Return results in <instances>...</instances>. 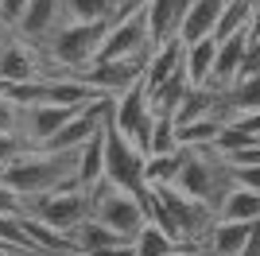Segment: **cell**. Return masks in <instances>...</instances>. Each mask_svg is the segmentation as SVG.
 I'll return each mask as SVG.
<instances>
[{
	"label": "cell",
	"instance_id": "1",
	"mask_svg": "<svg viewBox=\"0 0 260 256\" xmlns=\"http://www.w3.org/2000/svg\"><path fill=\"white\" fill-rule=\"evenodd\" d=\"M0 182H8L23 202H31L39 194H54L62 186H74L78 182V151L31 148V151H23L16 163H8L0 171Z\"/></svg>",
	"mask_w": 260,
	"mask_h": 256
},
{
	"label": "cell",
	"instance_id": "2",
	"mask_svg": "<svg viewBox=\"0 0 260 256\" xmlns=\"http://www.w3.org/2000/svg\"><path fill=\"white\" fill-rule=\"evenodd\" d=\"M229 186H233L229 163L214 148H183V167H179V179H175V190L179 194L198 198V202L217 210V202H221V194Z\"/></svg>",
	"mask_w": 260,
	"mask_h": 256
},
{
	"label": "cell",
	"instance_id": "3",
	"mask_svg": "<svg viewBox=\"0 0 260 256\" xmlns=\"http://www.w3.org/2000/svg\"><path fill=\"white\" fill-rule=\"evenodd\" d=\"M89 202H93V221H101L105 229H113L117 237L132 241L148 225V210L136 194L128 190H117L113 182L101 179L98 186H89Z\"/></svg>",
	"mask_w": 260,
	"mask_h": 256
},
{
	"label": "cell",
	"instance_id": "4",
	"mask_svg": "<svg viewBox=\"0 0 260 256\" xmlns=\"http://www.w3.org/2000/svg\"><path fill=\"white\" fill-rule=\"evenodd\" d=\"M27 213H31L35 221L51 225V229H58V233H74L82 221H89L93 217V202H89V190L86 186H62V190L54 194H39V198H31L27 202Z\"/></svg>",
	"mask_w": 260,
	"mask_h": 256
},
{
	"label": "cell",
	"instance_id": "5",
	"mask_svg": "<svg viewBox=\"0 0 260 256\" xmlns=\"http://www.w3.org/2000/svg\"><path fill=\"white\" fill-rule=\"evenodd\" d=\"M144 159L148 155L128 136H120L117 128L105 124V182H113L117 190H128L136 198H144L148 194V186H144Z\"/></svg>",
	"mask_w": 260,
	"mask_h": 256
},
{
	"label": "cell",
	"instance_id": "6",
	"mask_svg": "<svg viewBox=\"0 0 260 256\" xmlns=\"http://www.w3.org/2000/svg\"><path fill=\"white\" fill-rule=\"evenodd\" d=\"M144 54H152V31H148V16L140 4L109 23L98 58H144Z\"/></svg>",
	"mask_w": 260,
	"mask_h": 256
},
{
	"label": "cell",
	"instance_id": "7",
	"mask_svg": "<svg viewBox=\"0 0 260 256\" xmlns=\"http://www.w3.org/2000/svg\"><path fill=\"white\" fill-rule=\"evenodd\" d=\"M144 66H148V54L144 58H98V62L82 70V82H89L101 97H120L124 89H132L136 82H144Z\"/></svg>",
	"mask_w": 260,
	"mask_h": 256
},
{
	"label": "cell",
	"instance_id": "8",
	"mask_svg": "<svg viewBox=\"0 0 260 256\" xmlns=\"http://www.w3.org/2000/svg\"><path fill=\"white\" fill-rule=\"evenodd\" d=\"M62 23H66L62 0H31V4L23 8V16L16 20L12 35H16V39H23V43H31V47H43V43L51 39Z\"/></svg>",
	"mask_w": 260,
	"mask_h": 256
},
{
	"label": "cell",
	"instance_id": "9",
	"mask_svg": "<svg viewBox=\"0 0 260 256\" xmlns=\"http://www.w3.org/2000/svg\"><path fill=\"white\" fill-rule=\"evenodd\" d=\"M20 109H23L20 136L27 140L31 148H47V140H51L70 117H78L86 105H82V109H74V105H20Z\"/></svg>",
	"mask_w": 260,
	"mask_h": 256
},
{
	"label": "cell",
	"instance_id": "10",
	"mask_svg": "<svg viewBox=\"0 0 260 256\" xmlns=\"http://www.w3.org/2000/svg\"><path fill=\"white\" fill-rule=\"evenodd\" d=\"M35 78H43V54H39V47H31V43L12 35L0 47V82L23 85V82H35Z\"/></svg>",
	"mask_w": 260,
	"mask_h": 256
},
{
	"label": "cell",
	"instance_id": "11",
	"mask_svg": "<svg viewBox=\"0 0 260 256\" xmlns=\"http://www.w3.org/2000/svg\"><path fill=\"white\" fill-rule=\"evenodd\" d=\"M225 4H229V0H190L186 16L179 20V31H175V39L183 43V47H190V43H202V39H214L217 20H221Z\"/></svg>",
	"mask_w": 260,
	"mask_h": 256
},
{
	"label": "cell",
	"instance_id": "12",
	"mask_svg": "<svg viewBox=\"0 0 260 256\" xmlns=\"http://www.w3.org/2000/svg\"><path fill=\"white\" fill-rule=\"evenodd\" d=\"M245 47H249V31H237L229 39L217 43V58H214V78H210L206 89L225 93L229 85L241 78V62H245Z\"/></svg>",
	"mask_w": 260,
	"mask_h": 256
},
{
	"label": "cell",
	"instance_id": "13",
	"mask_svg": "<svg viewBox=\"0 0 260 256\" xmlns=\"http://www.w3.org/2000/svg\"><path fill=\"white\" fill-rule=\"evenodd\" d=\"M183 70V43L179 39H167L159 43V47H152V54H148V66H144V89L148 93H155L167 78H175Z\"/></svg>",
	"mask_w": 260,
	"mask_h": 256
},
{
	"label": "cell",
	"instance_id": "14",
	"mask_svg": "<svg viewBox=\"0 0 260 256\" xmlns=\"http://www.w3.org/2000/svg\"><path fill=\"white\" fill-rule=\"evenodd\" d=\"M260 217V194L245 186H229L217 202V221H256Z\"/></svg>",
	"mask_w": 260,
	"mask_h": 256
},
{
	"label": "cell",
	"instance_id": "15",
	"mask_svg": "<svg viewBox=\"0 0 260 256\" xmlns=\"http://www.w3.org/2000/svg\"><path fill=\"white\" fill-rule=\"evenodd\" d=\"M214 58H217V39H202L183 47V70L190 85H210L214 78Z\"/></svg>",
	"mask_w": 260,
	"mask_h": 256
},
{
	"label": "cell",
	"instance_id": "16",
	"mask_svg": "<svg viewBox=\"0 0 260 256\" xmlns=\"http://www.w3.org/2000/svg\"><path fill=\"white\" fill-rule=\"evenodd\" d=\"M249 225L245 221H217L206 237V256H241L245 241H249Z\"/></svg>",
	"mask_w": 260,
	"mask_h": 256
},
{
	"label": "cell",
	"instance_id": "17",
	"mask_svg": "<svg viewBox=\"0 0 260 256\" xmlns=\"http://www.w3.org/2000/svg\"><path fill=\"white\" fill-rule=\"evenodd\" d=\"M101 179H105V128L78 148V182L89 190V186H98Z\"/></svg>",
	"mask_w": 260,
	"mask_h": 256
},
{
	"label": "cell",
	"instance_id": "18",
	"mask_svg": "<svg viewBox=\"0 0 260 256\" xmlns=\"http://www.w3.org/2000/svg\"><path fill=\"white\" fill-rule=\"evenodd\" d=\"M260 109V70L249 78H241L225 89V124L233 117H245V113H256Z\"/></svg>",
	"mask_w": 260,
	"mask_h": 256
},
{
	"label": "cell",
	"instance_id": "19",
	"mask_svg": "<svg viewBox=\"0 0 260 256\" xmlns=\"http://www.w3.org/2000/svg\"><path fill=\"white\" fill-rule=\"evenodd\" d=\"M70 245H74V252L78 256H93V252H101V248H113V245H124V237H117L113 229H105L101 221H82L70 233Z\"/></svg>",
	"mask_w": 260,
	"mask_h": 256
},
{
	"label": "cell",
	"instance_id": "20",
	"mask_svg": "<svg viewBox=\"0 0 260 256\" xmlns=\"http://www.w3.org/2000/svg\"><path fill=\"white\" fill-rule=\"evenodd\" d=\"M179 248H194V245H179L167 229H159L155 221H148L140 233L132 237V256H171Z\"/></svg>",
	"mask_w": 260,
	"mask_h": 256
},
{
	"label": "cell",
	"instance_id": "21",
	"mask_svg": "<svg viewBox=\"0 0 260 256\" xmlns=\"http://www.w3.org/2000/svg\"><path fill=\"white\" fill-rule=\"evenodd\" d=\"M179 167H183V148H179V151H167V155H148V159H144V186H148V190L175 186Z\"/></svg>",
	"mask_w": 260,
	"mask_h": 256
},
{
	"label": "cell",
	"instance_id": "22",
	"mask_svg": "<svg viewBox=\"0 0 260 256\" xmlns=\"http://www.w3.org/2000/svg\"><path fill=\"white\" fill-rule=\"evenodd\" d=\"M167 151H179V124H175L171 113H155L152 140H148V155H167Z\"/></svg>",
	"mask_w": 260,
	"mask_h": 256
},
{
	"label": "cell",
	"instance_id": "23",
	"mask_svg": "<svg viewBox=\"0 0 260 256\" xmlns=\"http://www.w3.org/2000/svg\"><path fill=\"white\" fill-rule=\"evenodd\" d=\"M249 20H252V0H229L225 12H221V20H217V31L214 39H229V35L237 31H249Z\"/></svg>",
	"mask_w": 260,
	"mask_h": 256
},
{
	"label": "cell",
	"instance_id": "24",
	"mask_svg": "<svg viewBox=\"0 0 260 256\" xmlns=\"http://www.w3.org/2000/svg\"><path fill=\"white\" fill-rule=\"evenodd\" d=\"M23 151H31V144H27L20 132H4V136H0V171L8 167V163H16Z\"/></svg>",
	"mask_w": 260,
	"mask_h": 256
},
{
	"label": "cell",
	"instance_id": "25",
	"mask_svg": "<svg viewBox=\"0 0 260 256\" xmlns=\"http://www.w3.org/2000/svg\"><path fill=\"white\" fill-rule=\"evenodd\" d=\"M20 117H23V109L16 105L8 97V89H4V97H0V136H4V132H20Z\"/></svg>",
	"mask_w": 260,
	"mask_h": 256
},
{
	"label": "cell",
	"instance_id": "26",
	"mask_svg": "<svg viewBox=\"0 0 260 256\" xmlns=\"http://www.w3.org/2000/svg\"><path fill=\"white\" fill-rule=\"evenodd\" d=\"M27 213V202L12 190L8 182H0V217H23Z\"/></svg>",
	"mask_w": 260,
	"mask_h": 256
},
{
	"label": "cell",
	"instance_id": "27",
	"mask_svg": "<svg viewBox=\"0 0 260 256\" xmlns=\"http://www.w3.org/2000/svg\"><path fill=\"white\" fill-rule=\"evenodd\" d=\"M229 179H233V186H245V190L260 194V163L256 167H229Z\"/></svg>",
	"mask_w": 260,
	"mask_h": 256
},
{
	"label": "cell",
	"instance_id": "28",
	"mask_svg": "<svg viewBox=\"0 0 260 256\" xmlns=\"http://www.w3.org/2000/svg\"><path fill=\"white\" fill-rule=\"evenodd\" d=\"M27 4H31V0H0V27H8V31H12Z\"/></svg>",
	"mask_w": 260,
	"mask_h": 256
},
{
	"label": "cell",
	"instance_id": "29",
	"mask_svg": "<svg viewBox=\"0 0 260 256\" xmlns=\"http://www.w3.org/2000/svg\"><path fill=\"white\" fill-rule=\"evenodd\" d=\"M229 124H237L241 132H249V136H260V109L256 113H245V117H233Z\"/></svg>",
	"mask_w": 260,
	"mask_h": 256
},
{
	"label": "cell",
	"instance_id": "30",
	"mask_svg": "<svg viewBox=\"0 0 260 256\" xmlns=\"http://www.w3.org/2000/svg\"><path fill=\"white\" fill-rule=\"evenodd\" d=\"M241 256H260V217L249 225V241H245V252Z\"/></svg>",
	"mask_w": 260,
	"mask_h": 256
},
{
	"label": "cell",
	"instance_id": "31",
	"mask_svg": "<svg viewBox=\"0 0 260 256\" xmlns=\"http://www.w3.org/2000/svg\"><path fill=\"white\" fill-rule=\"evenodd\" d=\"M93 256H132V241H124V245H113V248H101V252Z\"/></svg>",
	"mask_w": 260,
	"mask_h": 256
},
{
	"label": "cell",
	"instance_id": "32",
	"mask_svg": "<svg viewBox=\"0 0 260 256\" xmlns=\"http://www.w3.org/2000/svg\"><path fill=\"white\" fill-rule=\"evenodd\" d=\"M249 35L260 39V0H252V20H249Z\"/></svg>",
	"mask_w": 260,
	"mask_h": 256
},
{
	"label": "cell",
	"instance_id": "33",
	"mask_svg": "<svg viewBox=\"0 0 260 256\" xmlns=\"http://www.w3.org/2000/svg\"><path fill=\"white\" fill-rule=\"evenodd\" d=\"M171 256H206V248H179V252H171Z\"/></svg>",
	"mask_w": 260,
	"mask_h": 256
},
{
	"label": "cell",
	"instance_id": "34",
	"mask_svg": "<svg viewBox=\"0 0 260 256\" xmlns=\"http://www.w3.org/2000/svg\"><path fill=\"white\" fill-rule=\"evenodd\" d=\"M124 4H128V12H132V8H140V4H148V0H124Z\"/></svg>",
	"mask_w": 260,
	"mask_h": 256
},
{
	"label": "cell",
	"instance_id": "35",
	"mask_svg": "<svg viewBox=\"0 0 260 256\" xmlns=\"http://www.w3.org/2000/svg\"><path fill=\"white\" fill-rule=\"evenodd\" d=\"M12 39V31H8V27H0V43H8Z\"/></svg>",
	"mask_w": 260,
	"mask_h": 256
},
{
	"label": "cell",
	"instance_id": "36",
	"mask_svg": "<svg viewBox=\"0 0 260 256\" xmlns=\"http://www.w3.org/2000/svg\"><path fill=\"white\" fill-rule=\"evenodd\" d=\"M4 89H8V85H4V82H0V97H4Z\"/></svg>",
	"mask_w": 260,
	"mask_h": 256
}]
</instances>
